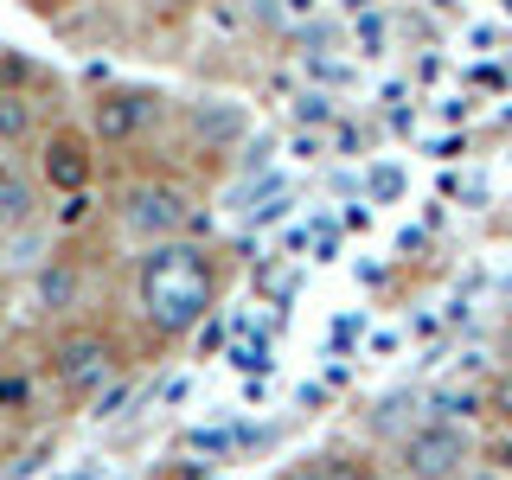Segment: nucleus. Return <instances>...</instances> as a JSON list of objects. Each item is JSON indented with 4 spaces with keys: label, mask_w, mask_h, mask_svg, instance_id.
<instances>
[{
    "label": "nucleus",
    "mask_w": 512,
    "mask_h": 480,
    "mask_svg": "<svg viewBox=\"0 0 512 480\" xmlns=\"http://www.w3.org/2000/svg\"><path fill=\"white\" fill-rule=\"evenodd\" d=\"M32 218V186L13 167H0V224H26Z\"/></svg>",
    "instance_id": "6e6552de"
},
{
    "label": "nucleus",
    "mask_w": 512,
    "mask_h": 480,
    "mask_svg": "<svg viewBox=\"0 0 512 480\" xmlns=\"http://www.w3.org/2000/svg\"><path fill=\"white\" fill-rule=\"evenodd\" d=\"M141 308L160 333H192L212 320V301H218V276H212V256L186 237H167V244H148L141 256Z\"/></svg>",
    "instance_id": "f257e3e1"
},
{
    "label": "nucleus",
    "mask_w": 512,
    "mask_h": 480,
    "mask_svg": "<svg viewBox=\"0 0 512 480\" xmlns=\"http://www.w3.org/2000/svg\"><path fill=\"white\" fill-rule=\"evenodd\" d=\"M186 442H192V448H205V455H224V448H237L231 429H192Z\"/></svg>",
    "instance_id": "dca6fc26"
},
{
    "label": "nucleus",
    "mask_w": 512,
    "mask_h": 480,
    "mask_svg": "<svg viewBox=\"0 0 512 480\" xmlns=\"http://www.w3.org/2000/svg\"><path fill=\"white\" fill-rule=\"evenodd\" d=\"M404 167H397V160H378L372 173H365V192H372V205H391V199H404Z\"/></svg>",
    "instance_id": "9d476101"
},
{
    "label": "nucleus",
    "mask_w": 512,
    "mask_h": 480,
    "mask_svg": "<svg viewBox=\"0 0 512 480\" xmlns=\"http://www.w3.org/2000/svg\"><path fill=\"white\" fill-rule=\"evenodd\" d=\"M26 122H32V109L20 103V96H0V135L20 141V135H26Z\"/></svg>",
    "instance_id": "4468645a"
},
{
    "label": "nucleus",
    "mask_w": 512,
    "mask_h": 480,
    "mask_svg": "<svg viewBox=\"0 0 512 480\" xmlns=\"http://www.w3.org/2000/svg\"><path fill=\"white\" fill-rule=\"evenodd\" d=\"M282 480H327V461H301V468H288Z\"/></svg>",
    "instance_id": "4be33fe9"
},
{
    "label": "nucleus",
    "mask_w": 512,
    "mask_h": 480,
    "mask_svg": "<svg viewBox=\"0 0 512 480\" xmlns=\"http://www.w3.org/2000/svg\"><path fill=\"white\" fill-rule=\"evenodd\" d=\"M359 39H365V52H378V45H384V20H378V13H372V20H359Z\"/></svg>",
    "instance_id": "412c9836"
},
{
    "label": "nucleus",
    "mask_w": 512,
    "mask_h": 480,
    "mask_svg": "<svg viewBox=\"0 0 512 480\" xmlns=\"http://www.w3.org/2000/svg\"><path fill=\"white\" fill-rule=\"evenodd\" d=\"M192 224V199L180 186H167V180H148V186H135L122 199V231L128 237H141V244H167V237H180Z\"/></svg>",
    "instance_id": "7ed1b4c3"
},
{
    "label": "nucleus",
    "mask_w": 512,
    "mask_h": 480,
    "mask_svg": "<svg viewBox=\"0 0 512 480\" xmlns=\"http://www.w3.org/2000/svg\"><path fill=\"white\" fill-rule=\"evenodd\" d=\"M487 461L500 468L506 480H512V436H493V448H487Z\"/></svg>",
    "instance_id": "aec40b11"
},
{
    "label": "nucleus",
    "mask_w": 512,
    "mask_h": 480,
    "mask_svg": "<svg viewBox=\"0 0 512 480\" xmlns=\"http://www.w3.org/2000/svg\"><path fill=\"white\" fill-rule=\"evenodd\" d=\"M32 410V378L26 372H0V416Z\"/></svg>",
    "instance_id": "f8f14e48"
},
{
    "label": "nucleus",
    "mask_w": 512,
    "mask_h": 480,
    "mask_svg": "<svg viewBox=\"0 0 512 480\" xmlns=\"http://www.w3.org/2000/svg\"><path fill=\"white\" fill-rule=\"evenodd\" d=\"M429 410H436L442 423H468V416H487V384H442V391L429 397Z\"/></svg>",
    "instance_id": "0eeeda50"
},
{
    "label": "nucleus",
    "mask_w": 512,
    "mask_h": 480,
    "mask_svg": "<svg viewBox=\"0 0 512 480\" xmlns=\"http://www.w3.org/2000/svg\"><path fill=\"white\" fill-rule=\"evenodd\" d=\"M314 13H320V0H282V20L288 26H308Z\"/></svg>",
    "instance_id": "6ab92c4d"
},
{
    "label": "nucleus",
    "mask_w": 512,
    "mask_h": 480,
    "mask_svg": "<svg viewBox=\"0 0 512 480\" xmlns=\"http://www.w3.org/2000/svg\"><path fill=\"white\" fill-rule=\"evenodd\" d=\"M13 148H20V141H7V135H0V167H7V160H13Z\"/></svg>",
    "instance_id": "5701e85b"
},
{
    "label": "nucleus",
    "mask_w": 512,
    "mask_h": 480,
    "mask_svg": "<svg viewBox=\"0 0 512 480\" xmlns=\"http://www.w3.org/2000/svg\"><path fill=\"white\" fill-rule=\"evenodd\" d=\"M295 116L308 122V128H314V122L327 128V122H333V96H301V109H295Z\"/></svg>",
    "instance_id": "f3484780"
},
{
    "label": "nucleus",
    "mask_w": 512,
    "mask_h": 480,
    "mask_svg": "<svg viewBox=\"0 0 512 480\" xmlns=\"http://www.w3.org/2000/svg\"><path fill=\"white\" fill-rule=\"evenodd\" d=\"M39 173H45L52 192H84L90 173H96V154H90L84 128H52V135H45V154H39Z\"/></svg>",
    "instance_id": "39448f33"
},
{
    "label": "nucleus",
    "mask_w": 512,
    "mask_h": 480,
    "mask_svg": "<svg viewBox=\"0 0 512 480\" xmlns=\"http://www.w3.org/2000/svg\"><path fill=\"white\" fill-rule=\"evenodd\" d=\"M90 212H96L90 186H84V192H58V212H52V224H58V231H77V224H90Z\"/></svg>",
    "instance_id": "9b49d317"
},
{
    "label": "nucleus",
    "mask_w": 512,
    "mask_h": 480,
    "mask_svg": "<svg viewBox=\"0 0 512 480\" xmlns=\"http://www.w3.org/2000/svg\"><path fill=\"white\" fill-rule=\"evenodd\" d=\"M71 295H77V269L71 263L39 269V308H71Z\"/></svg>",
    "instance_id": "1a4fd4ad"
},
{
    "label": "nucleus",
    "mask_w": 512,
    "mask_h": 480,
    "mask_svg": "<svg viewBox=\"0 0 512 480\" xmlns=\"http://www.w3.org/2000/svg\"><path fill=\"white\" fill-rule=\"evenodd\" d=\"M141 122H148V96H141V90H103L96 109H90L96 141H135Z\"/></svg>",
    "instance_id": "423d86ee"
},
{
    "label": "nucleus",
    "mask_w": 512,
    "mask_h": 480,
    "mask_svg": "<svg viewBox=\"0 0 512 480\" xmlns=\"http://www.w3.org/2000/svg\"><path fill=\"white\" fill-rule=\"evenodd\" d=\"M468 480H506V474H500V468H474Z\"/></svg>",
    "instance_id": "b1692460"
},
{
    "label": "nucleus",
    "mask_w": 512,
    "mask_h": 480,
    "mask_svg": "<svg viewBox=\"0 0 512 480\" xmlns=\"http://www.w3.org/2000/svg\"><path fill=\"white\" fill-rule=\"evenodd\" d=\"M199 135L237 141V135H244V116H237V109H199Z\"/></svg>",
    "instance_id": "ddd939ff"
},
{
    "label": "nucleus",
    "mask_w": 512,
    "mask_h": 480,
    "mask_svg": "<svg viewBox=\"0 0 512 480\" xmlns=\"http://www.w3.org/2000/svg\"><path fill=\"white\" fill-rule=\"evenodd\" d=\"M500 7H506V13H512V0H500Z\"/></svg>",
    "instance_id": "393cba45"
},
{
    "label": "nucleus",
    "mask_w": 512,
    "mask_h": 480,
    "mask_svg": "<svg viewBox=\"0 0 512 480\" xmlns=\"http://www.w3.org/2000/svg\"><path fill=\"white\" fill-rule=\"evenodd\" d=\"M116 372V346H109V333L96 327H71L64 340L52 346V378L64 397H96Z\"/></svg>",
    "instance_id": "f03ea898"
},
{
    "label": "nucleus",
    "mask_w": 512,
    "mask_h": 480,
    "mask_svg": "<svg viewBox=\"0 0 512 480\" xmlns=\"http://www.w3.org/2000/svg\"><path fill=\"white\" fill-rule=\"evenodd\" d=\"M231 365H244V372H269V346H263V340L231 346Z\"/></svg>",
    "instance_id": "2eb2a0df"
},
{
    "label": "nucleus",
    "mask_w": 512,
    "mask_h": 480,
    "mask_svg": "<svg viewBox=\"0 0 512 480\" xmlns=\"http://www.w3.org/2000/svg\"><path fill=\"white\" fill-rule=\"evenodd\" d=\"M487 410H493V416H512V372L487 384Z\"/></svg>",
    "instance_id": "a211bd4d"
},
{
    "label": "nucleus",
    "mask_w": 512,
    "mask_h": 480,
    "mask_svg": "<svg viewBox=\"0 0 512 480\" xmlns=\"http://www.w3.org/2000/svg\"><path fill=\"white\" fill-rule=\"evenodd\" d=\"M461 461H468V429H461V423L429 416L423 429L404 436V468L416 480H448V474H461Z\"/></svg>",
    "instance_id": "20e7f679"
}]
</instances>
